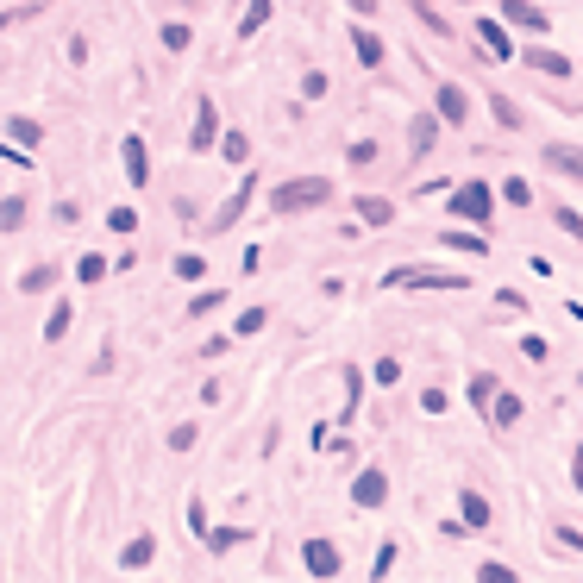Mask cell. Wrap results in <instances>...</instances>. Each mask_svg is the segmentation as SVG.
<instances>
[{"label":"cell","mask_w":583,"mask_h":583,"mask_svg":"<svg viewBox=\"0 0 583 583\" xmlns=\"http://www.w3.org/2000/svg\"><path fill=\"white\" fill-rule=\"evenodd\" d=\"M333 201V182L326 176H288L270 188V213H308V207H326Z\"/></svg>","instance_id":"cell-1"},{"label":"cell","mask_w":583,"mask_h":583,"mask_svg":"<svg viewBox=\"0 0 583 583\" xmlns=\"http://www.w3.org/2000/svg\"><path fill=\"white\" fill-rule=\"evenodd\" d=\"M489 201H495V195H489V182H477V176H471V182H458V188H452V220H471V226H483L489 213H495Z\"/></svg>","instance_id":"cell-2"},{"label":"cell","mask_w":583,"mask_h":583,"mask_svg":"<svg viewBox=\"0 0 583 583\" xmlns=\"http://www.w3.org/2000/svg\"><path fill=\"white\" fill-rule=\"evenodd\" d=\"M389 282H395V288H452V295H458V288H471V276H458V270H395Z\"/></svg>","instance_id":"cell-3"},{"label":"cell","mask_w":583,"mask_h":583,"mask_svg":"<svg viewBox=\"0 0 583 583\" xmlns=\"http://www.w3.org/2000/svg\"><path fill=\"white\" fill-rule=\"evenodd\" d=\"M351 502H357V508H383V502H389V477H383L377 464L357 471V477H351Z\"/></svg>","instance_id":"cell-4"},{"label":"cell","mask_w":583,"mask_h":583,"mask_svg":"<svg viewBox=\"0 0 583 583\" xmlns=\"http://www.w3.org/2000/svg\"><path fill=\"white\" fill-rule=\"evenodd\" d=\"M302 564H308V577H339L345 558H339L333 540H308V546H302Z\"/></svg>","instance_id":"cell-5"},{"label":"cell","mask_w":583,"mask_h":583,"mask_svg":"<svg viewBox=\"0 0 583 583\" xmlns=\"http://www.w3.org/2000/svg\"><path fill=\"white\" fill-rule=\"evenodd\" d=\"M433 107H440V119H446V126H464V119H471V95H464L458 82H440Z\"/></svg>","instance_id":"cell-6"},{"label":"cell","mask_w":583,"mask_h":583,"mask_svg":"<svg viewBox=\"0 0 583 583\" xmlns=\"http://www.w3.org/2000/svg\"><path fill=\"white\" fill-rule=\"evenodd\" d=\"M471 32H477V44L489 50V63H508V57H515V44H508V32H502L495 19H477Z\"/></svg>","instance_id":"cell-7"},{"label":"cell","mask_w":583,"mask_h":583,"mask_svg":"<svg viewBox=\"0 0 583 583\" xmlns=\"http://www.w3.org/2000/svg\"><path fill=\"white\" fill-rule=\"evenodd\" d=\"M351 50H357L364 69H377V63H383V38H377L371 26H351Z\"/></svg>","instance_id":"cell-8"},{"label":"cell","mask_w":583,"mask_h":583,"mask_svg":"<svg viewBox=\"0 0 583 583\" xmlns=\"http://www.w3.org/2000/svg\"><path fill=\"white\" fill-rule=\"evenodd\" d=\"M213 138H220V113H213V101H201V113H195V132H188V144H195V151H207Z\"/></svg>","instance_id":"cell-9"},{"label":"cell","mask_w":583,"mask_h":583,"mask_svg":"<svg viewBox=\"0 0 583 583\" xmlns=\"http://www.w3.org/2000/svg\"><path fill=\"white\" fill-rule=\"evenodd\" d=\"M433 138H440V119H433V113H414V119H408V144H414V157H426V151H433Z\"/></svg>","instance_id":"cell-10"},{"label":"cell","mask_w":583,"mask_h":583,"mask_svg":"<svg viewBox=\"0 0 583 583\" xmlns=\"http://www.w3.org/2000/svg\"><path fill=\"white\" fill-rule=\"evenodd\" d=\"M458 521H464L471 533H483V527H489V502H483L477 489H464V495H458Z\"/></svg>","instance_id":"cell-11"},{"label":"cell","mask_w":583,"mask_h":583,"mask_svg":"<svg viewBox=\"0 0 583 583\" xmlns=\"http://www.w3.org/2000/svg\"><path fill=\"white\" fill-rule=\"evenodd\" d=\"M546 170H558V176H583V151H577V144H546Z\"/></svg>","instance_id":"cell-12"},{"label":"cell","mask_w":583,"mask_h":583,"mask_svg":"<svg viewBox=\"0 0 583 583\" xmlns=\"http://www.w3.org/2000/svg\"><path fill=\"white\" fill-rule=\"evenodd\" d=\"M351 207H357V220H364V226H389V220H395V207H389L383 195H357Z\"/></svg>","instance_id":"cell-13"},{"label":"cell","mask_w":583,"mask_h":583,"mask_svg":"<svg viewBox=\"0 0 583 583\" xmlns=\"http://www.w3.org/2000/svg\"><path fill=\"white\" fill-rule=\"evenodd\" d=\"M502 19H508V26H527V32H546V13L527 7V0H502Z\"/></svg>","instance_id":"cell-14"},{"label":"cell","mask_w":583,"mask_h":583,"mask_svg":"<svg viewBox=\"0 0 583 583\" xmlns=\"http://www.w3.org/2000/svg\"><path fill=\"white\" fill-rule=\"evenodd\" d=\"M119 157H126V176H132V182H144V176H151V164H144V138H138V132H126Z\"/></svg>","instance_id":"cell-15"},{"label":"cell","mask_w":583,"mask_h":583,"mask_svg":"<svg viewBox=\"0 0 583 583\" xmlns=\"http://www.w3.org/2000/svg\"><path fill=\"white\" fill-rule=\"evenodd\" d=\"M515 420H521V395H502V389H495V402H489V426H495V433H508Z\"/></svg>","instance_id":"cell-16"},{"label":"cell","mask_w":583,"mask_h":583,"mask_svg":"<svg viewBox=\"0 0 583 583\" xmlns=\"http://www.w3.org/2000/svg\"><path fill=\"white\" fill-rule=\"evenodd\" d=\"M151 558H157V540H151V533H138V540H126V552H119V564H126V571H144V564H151Z\"/></svg>","instance_id":"cell-17"},{"label":"cell","mask_w":583,"mask_h":583,"mask_svg":"<svg viewBox=\"0 0 583 583\" xmlns=\"http://www.w3.org/2000/svg\"><path fill=\"white\" fill-rule=\"evenodd\" d=\"M245 201H251V176L239 182V195L220 207V213H213V233H226V226H239V213H245Z\"/></svg>","instance_id":"cell-18"},{"label":"cell","mask_w":583,"mask_h":583,"mask_svg":"<svg viewBox=\"0 0 583 583\" xmlns=\"http://www.w3.org/2000/svg\"><path fill=\"white\" fill-rule=\"evenodd\" d=\"M527 63L540 69V76H571V57L564 50H527Z\"/></svg>","instance_id":"cell-19"},{"label":"cell","mask_w":583,"mask_h":583,"mask_svg":"<svg viewBox=\"0 0 583 583\" xmlns=\"http://www.w3.org/2000/svg\"><path fill=\"white\" fill-rule=\"evenodd\" d=\"M270 26V0H245V19H239V38H257Z\"/></svg>","instance_id":"cell-20"},{"label":"cell","mask_w":583,"mask_h":583,"mask_svg":"<svg viewBox=\"0 0 583 583\" xmlns=\"http://www.w3.org/2000/svg\"><path fill=\"white\" fill-rule=\"evenodd\" d=\"M201 540H207V552H213V558H220V552H233V546H245V533H239V527H207Z\"/></svg>","instance_id":"cell-21"},{"label":"cell","mask_w":583,"mask_h":583,"mask_svg":"<svg viewBox=\"0 0 583 583\" xmlns=\"http://www.w3.org/2000/svg\"><path fill=\"white\" fill-rule=\"evenodd\" d=\"M50 282H57V264H38V270H26V276H19V295H44Z\"/></svg>","instance_id":"cell-22"},{"label":"cell","mask_w":583,"mask_h":583,"mask_svg":"<svg viewBox=\"0 0 583 583\" xmlns=\"http://www.w3.org/2000/svg\"><path fill=\"white\" fill-rule=\"evenodd\" d=\"M489 113H495V126H502V132H515V126H521V107L508 101V95H489Z\"/></svg>","instance_id":"cell-23"},{"label":"cell","mask_w":583,"mask_h":583,"mask_svg":"<svg viewBox=\"0 0 583 583\" xmlns=\"http://www.w3.org/2000/svg\"><path fill=\"white\" fill-rule=\"evenodd\" d=\"M69 320H76V308H69V302H63V308H57V314H50V320H44V339H50V345H57V339H63V333H69Z\"/></svg>","instance_id":"cell-24"},{"label":"cell","mask_w":583,"mask_h":583,"mask_svg":"<svg viewBox=\"0 0 583 583\" xmlns=\"http://www.w3.org/2000/svg\"><path fill=\"white\" fill-rule=\"evenodd\" d=\"M7 132H13V144H26V151L44 138V132H38V119H19V113H13V126H7Z\"/></svg>","instance_id":"cell-25"},{"label":"cell","mask_w":583,"mask_h":583,"mask_svg":"<svg viewBox=\"0 0 583 583\" xmlns=\"http://www.w3.org/2000/svg\"><path fill=\"white\" fill-rule=\"evenodd\" d=\"M446 251H471V257H483L489 245H483L477 233H446Z\"/></svg>","instance_id":"cell-26"},{"label":"cell","mask_w":583,"mask_h":583,"mask_svg":"<svg viewBox=\"0 0 583 583\" xmlns=\"http://www.w3.org/2000/svg\"><path fill=\"white\" fill-rule=\"evenodd\" d=\"M176 276H182V282H201V276H207V257L182 251V257H176Z\"/></svg>","instance_id":"cell-27"},{"label":"cell","mask_w":583,"mask_h":583,"mask_svg":"<svg viewBox=\"0 0 583 583\" xmlns=\"http://www.w3.org/2000/svg\"><path fill=\"white\" fill-rule=\"evenodd\" d=\"M345 164H357V170H364V164H377V138H357L351 151H345Z\"/></svg>","instance_id":"cell-28"},{"label":"cell","mask_w":583,"mask_h":583,"mask_svg":"<svg viewBox=\"0 0 583 583\" xmlns=\"http://www.w3.org/2000/svg\"><path fill=\"white\" fill-rule=\"evenodd\" d=\"M495 402V377H471V408H489Z\"/></svg>","instance_id":"cell-29"},{"label":"cell","mask_w":583,"mask_h":583,"mask_svg":"<svg viewBox=\"0 0 583 583\" xmlns=\"http://www.w3.org/2000/svg\"><path fill=\"white\" fill-rule=\"evenodd\" d=\"M213 308H226V295H220V288H201V295L188 302V314H213Z\"/></svg>","instance_id":"cell-30"},{"label":"cell","mask_w":583,"mask_h":583,"mask_svg":"<svg viewBox=\"0 0 583 583\" xmlns=\"http://www.w3.org/2000/svg\"><path fill=\"white\" fill-rule=\"evenodd\" d=\"M220 151H226V164H245L251 144H245V132H226V138H220Z\"/></svg>","instance_id":"cell-31"},{"label":"cell","mask_w":583,"mask_h":583,"mask_svg":"<svg viewBox=\"0 0 583 583\" xmlns=\"http://www.w3.org/2000/svg\"><path fill=\"white\" fill-rule=\"evenodd\" d=\"M502 195H508V201H515V207H527V201H533V188H527V176H508V182H502Z\"/></svg>","instance_id":"cell-32"},{"label":"cell","mask_w":583,"mask_h":583,"mask_svg":"<svg viewBox=\"0 0 583 583\" xmlns=\"http://www.w3.org/2000/svg\"><path fill=\"white\" fill-rule=\"evenodd\" d=\"M357 395H364V377H357V371H345V420L357 414Z\"/></svg>","instance_id":"cell-33"},{"label":"cell","mask_w":583,"mask_h":583,"mask_svg":"<svg viewBox=\"0 0 583 583\" xmlns=\"http://www.w3.org/2000/svg\"><path fill=\"white\" fill-rule=\"evenodd\" d=\"M76 276H82V282H101V276H107V257H82Z\"/></svg>","instance_id":"cell-34"},{"label":"cell","mask_w":583,"mask_h":583,"mask_svg":"<svg viewBox=\"0 0 583 583\" xmlns=\"http://www.w3.org/2000/svg\"><path fill=\"white\" fill-rule=\"evenodd\" d=\"M107 226H113V233H132V226H138V213H132V207H113V213H107Z\"/></svg>","instance_id":"cell-35"},{"label":"cell","mask_w":583,"mask_h":583,"mask_svg":"<svg viewBox=\"0 0 583 583\" xmlns=\"http://www.w3.org/2000/svg\"><path fill=\"white\" fill-rule=\"evenodd\" d=\"M552 220H558V226H564L571 239H583V213H571V207H558V213H552Z\"/></svg>","instance_id":"cell-36"},{"label":"cell","mask_w":583,"mask_h":583,"mask_svg":"<svg viewBox=\"0 0 583 583\" xmlns=\"http://www.w3.org/2000/svg\"><path fill=\"white\" fill-rule=\"evenodd\" d=\"M188 446H195V426H188V420L170 426V452H188Z\"/></svg>","instance_id":"cell-37"},{"label":"cell","mask_w":583,"mask_h":583,"mask_svg":"<svg viewBox=\"0 0 583 583\" xmlns=\"http://www.w3.org/2000/svg\"><path fill=\"white\" fill-rule=\"evenodd\" d=\"M164 50H188V26H164Z\"/></svg>","instance_id":"cell-38"},{"label":"cell","mask_w":583,"mask_h":583,"mask_svg":"<svg viewBox=\"0 0 583 583\" xmlns=\"http://www.w3.org/2000/svg\"><path fill=\"white\" fill-rule=\"evenodd\" d=\"M0 226H7V233H19V226H26V207H19V201H7V213H0Z\"/></svg>","instance_id":"cell-39"},{"label":"cell","mask_w":583,"mask_h":583,"mask_svg":"<svg viewBox=\"0 0 583 583\" xmlns=\"http://www.w3.org/2000/svg\"><path fill=\"white\" fill-rule=\"evenodd\" d=\"M257 326H264V308H245V314H239V333H245V339H251V333H257Z\"/></svg>","instance_id":"cell-40"},{"label":"cell","mask_w":583,"mask_h":583,"mask_svg":"<svg viewBox=\"0 0 583 583\" xmlns=\"http://www.w3.org/2000/svg\"><path fill=\"white\" fill-rule=\"evenodd\" d=\"M345 7H351V13H377V0H345Z\"/></svg>","instance_id":"cell-41"}]
</instances>
